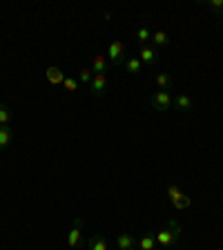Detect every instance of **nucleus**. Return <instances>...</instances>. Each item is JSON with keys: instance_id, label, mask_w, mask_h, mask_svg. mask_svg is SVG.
Instances as JSON below:
<instances>
[{"instance_id": "1", "label": "nucleus", "mask_w": 223, "mask_h": 250, "mask_svg": "<svg viewBox=\"0 0 223 250\" xmlns=\"http://www.w3.org/2000/svg\"><path fill=\"white\" fill-rule=\"evenodd\" d=\"M181 234H183V228L174 221V219H170L167 221L165 228H161L159 232L154 234L156 239V246L161 250H170V248H177L179 244H181Z\"/></svg>"}, {"instance_id": "2", "label": "nucleus", "mask_w": 223, "mask_h": 250, "mask_svg": "<svg viewBox=\"0 0 223 250\" xmlns=\"http://www.w3.org/2000/svg\"><path fill=\"white\" fill-rule=\"evenodd\" d=\"M83 246V219H74L72 230L67 232V248L69 250H81Z\"/></svg>"}, {"instance_id": "3", "label": "nucleus", "mask_w": 223, "mask_h": 250, "mask_svg": "<svg viewBox=\"0 0 223 250\" xmlns=\"http://www.w3.org/2000/svg\"><path fill=\"white\" fill-rule=\"evenodd\" d=\"M172 101H174V96H172L170 92H163V89H159L156 94H152L150 99V105L159 112V114H165L167 109H172Z\"/></svg>"}, {"instance_id": "4", "label": "nucleus", "mask_w": 223, "mask_h": 250, "mask_svg": "<svg viewBox=\"0 0 223 250\" xmlns=\"http://www.w3.org/2000/svg\"><path fill=\"white\" fill-rule=\"evenodd\" d=\"M127 54H125V45L121 41H114L107 45V61L109 65H123Z\"/></svg>"}, {"instance_id": "5", "label": "nucleus", "mask_w": 223, "mask_h": 250, "mask_svg": "<svg viewBox=\"0 0 223 250\" xmlns=\"http://www.w3.org/2000/svg\"><path fill=\"white\" fill-rule=\"evenodd\" d=\"M139 61L143 62V67H145V65L147 67H154L156 62L161 61V54H159V49L150 42V45H145V47H141L139 49Z\"/></svg>"}, {"instance_id": "6", "label": "nucleus", "mask_w": 223, "mask_h": 250, "mask_svg": "<svg viewBox=\"0 0 223 250\" xmlns=\"http://www.w3.org/2000/svg\"><path fill=\"white\" fill-rule=\"evenodd\" d=\"M107 87H109L107 74H94L92 83H89V92H92V96H103V94L107 92Z\"/></svg>"}, {"instance_id": "7", "label": "nucleus", "mask_w": 223, "mask_h": 250, "mask_svg": "<svg viewBox=\"0 0 223 250\" xmlns=\"http://www.w3.org/2000/svg\"><path fill=\"white\" fill-rule=\"evenodd\" d=\"M192 105H194V101H192V96H190V94H177V96H174V101H172V107H177L179 112H190V109H192Z\"/></svg>"}, {"instance_id": "8", "label": "nucleus", "mask_w": 223, "mask_h": 250, "mask_svg": "<svg viewBox=\"0 0 223 250\" xmlns=\"http://www.w3.org/2000/svg\"><path fill=\"white\" fill-rule=\"evenodd\" d=\"M87 250H109L107 237H105V234H101V232L92 234V237H89V241H87Z\"/></svg>"}, {"instance_id": "9", "label": "nucleus", "mask_w": 223, "mask_h": 250, "mask_svg": "<svg viewBox=\"0 0 223 250\" xmlns=\"http://www.w3.org/2000/svg\"><path fill=\"white\" fill-rule=\"evenodd\" d=\"M116 248L119 250H136V239L127 232H119L116 234Z\"/></svg>"}, {"instance_id": "10", "label": "nucleus", "mask_w": 223, "mask_h": 250, "mask_svg": "<svg viewBox=\"0 0 223 250\" xmlns=\"http://www.w3.org/2000/svg\"><path fill=\"white\" fill-rule=\"evenodd\" d=\"M45 76H47V81H49V83H52V85H62V81H65V76H67V74L62 72L61 67H56V65H52V67H47Z\"/></svg>"}, {"instance_id": "11", "label": "nucleus", "mask_w": 223, "mask_h": 250, "mask_svg": "<svg viewBox=\"0 0 223 250\" xmlns=\"http://www.w3.org/2000/svg\"><path fill=\"white\" fill-rule=\"evenodd\" d=\"M92 72L94 74H107L109 72V61L107 56H103V54H96L92 61Z\"/></svg>"}, {"instance_id": "12", "label": "nucleus", "mask_w": 223, "mask_h": 250, "mask_svg": "<svg viewBox=\"0 0 223 250\" xmlns=\"http://www.w3.org/2000/svg\"><path fill=\"white\" fill-rule=\"evenodd\" d=\"M14 143V130L9 125H0V150H5Z\"/></svg>"}, {"instance_id": "13", "label": "nucleus", "mask_w": 223, "mask_h": 250, "mask_svg": "<svg viewBox=\"0 0 223 250\" xmlns=\"http://www.w3.org/2000/svg\"><path fill=\"white\" fill-rule=\"evenodd\" d=\"M154 83H156V87L159 89H163V92H170V87H172V76L167 72H159L156 74V78H154Z\"/></svg>"}, {"instance_id": "14", "label": "nucleus", "mask_w": 223, "mask_h": 250, "mask_svg": "<svg viewBox=\"0 0 223 250\" xmlns=\"http://www.w3.org/2000/svg\"><path fill=\"white\" fill-rule=\"evenodd\" d=\"M136 250H156L154 234H143V237L136 241Z\"/></svg>"}, {"instance_id": "15", "label": "nucleus", "mask_w": 223, "mask_h": 250, "mask_svg": "<svg viewBox=\"0 0 223 250\" xmlns=\"http://www.w3.org/2000/svg\"><path fill=\"white\" fill-rule=\"evenodd\" d=\"M125 69H127V72L130 74H141L143 72V62L139 61V56H130V58H125Z\"/></svg>"}, {"instance_id": "16", "label": "nucleus", "mask_w": 223, "mask_h": 250, "mask_svg": "<svg viewBox=\"0 0 223 250\" xmlns=\"http://www.w3.org/2000/svg\"><path fill=\"white\" fill-rule=\"evenodd\" d=\"M136 42H139L141 47H145L152 42V31L147 29V27H139L136 29Z\"/></svg>"}, {"instance_id": "17", "label": "nucleus", "mask_w": 223, "mask_h": 250, "mask_svg": "<svg viewBox=\"0 0 223 250\" xmlns=\"http://www.w3.org/2000/svg\"><path fill=\"white\" fill-rule=\"evenodd\" d=\"M152 45L159 49V47H167L170 45V36H167L165 31H154L152 34Z\"/></svg>"}, {"instance_id": "18", "label": "nucleus", "mask_w": 223, "mask_h": 250, "mask_svg": "<svg viewBox=\"0 0 223 250\" xmlns=\"http://www.w3.org/2000/svg\"><path fill=\"white\" fill-rule=\"evenodd\" d=\"M183 194H185V192H183L179 186H167V190H165V197L170 199V203H177Z\"/></svg>"}, {"instance_id": "19", "label": "nucleus", "mask_w": 223, "mask_h": 250, "mask_svg": "<svg viewBox=\"0 0 223 250\" xmlns=\"http://www.w3.org/2000/svg\"><path fill=\"white\" fill-rule=\"evenodd\" d=\"M92 78H94V72L92 67H83V69H78V83H83L89 87V83H92Z\"/></svg>"}, {"instance_id": "20", "label": "nucleus", "mask_w": 223, "mask_h": 250, "mask_svg": "<svg viewBox=\"0 0 223 250\" xmlns=\"http://www.w3.org/2000/svg\"><path fill=\"white\" fill-rule=\"evenodd\" d=\"M62 89H65V92H69V94L76 92V89H78L76 76H65V81H62Z\"/></svg>"}, {"instance_id": "21", "label": "nucleus", "mask_w": 223, "mask_h": 250, "mask_svg": "<svg viewBox=\"0 0 223 250\" xmlns=\"http://www.w3.org/2000/svg\"><path fill=\"white\" fill-rule=\"evenodd\" d=\"M9 121H11V107L0 103V125H9Z\"/></svg>"}, {"instance_id": "22", "label": "nucleus", "mask_w": 223, "mask_h": 250, "mask_svg": "<svg viewBox=\"0 0 223 250\" xmlns=\"http://www.w3.org/2000/svg\"><path fill=\"white\" fill-rule=\"evenodd\" d=\"M208 9L214 11L219 18H223V0H208Z\"/></svg>"}, {"instance_id": "23", "label": "nucleus", "mask_w": 223, "mask_h": 250, "mask_svg": "<svg viewBox=\"0 0 223 250\" xmlns=\"http://www.w3.org/2000/svg\"><path fill=\"white\" fill-rule=\"evenodd\" d=\"M172 206H174L177 210H185V208H190V206H192V199L187 197V194H183V197L179 199L177 203H172Z\"/></svg>"}, {"instance_id": "24", "label": "nucleus", "mask_w": 223, "mask_h": 250, "mask_svg": "<svg viewBox=\"0 0 223 250\" xmlns=\"http://www.w3.org/2000/svg\"><path fill=\"white\" fill-rule=\"evenodd\" d=\"M221 201H223V192H221Z\"/></svg>"}, {"instance_id": "25", "label": "nucleus", "mask_w": 223, "mask_h": 250, "mask_svg": "<svg viewBox=\"0 0 223 250\" xmlns=\"http://www.w3.org/2000/svg\"><path fill=\"white\" fill-rule=\"evenodd\" d=\"M156 250H161V248H159V246H156Z\"/></svg>"}]
</instances>
